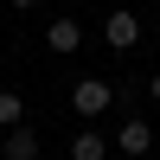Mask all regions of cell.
I'll return each mask as SVG.
<instances>
[{
  "mask_svg": "<svg viewBox=\"0 0 160 160\" xmlns=\"http://www.w3.org/2000/svg\"><path fill=\"white\" fill-rule=\"evenodd\" d=\"M109 102H115V90L102 83V77H83V83L71 90V109H77V115H102Z\"/></svg>",
  "mask_w": 160,
  "mask_h": 160,
  "instance_id": "obj_1",
  "label": "cell"
},
{
  "mask_svg": "<svg viewBox=\"0 0 160 160\" xmlns=\"http://www.w3.org/2000/svg\"><path fill=\"white\" fill-rule=\"evenodd\" d=\"M102 38H109L115 51H128V45H141V19H135L128 7H115L109 19H102Z\"/></svg>",
  "mask_w": 160,
  "mask_h": 160,
  "instance_id": "obj_2",
  "label": "cell"
},
{
  "mask_svg": "<svg viewBox=\"0 0 160 160\" xmlns=\"http://www.w3.org/2000/svg\"><path fill=\"white\" fill-rule=\"evenodd\" d=\"M45 45H51V51H64V58H71V51L83 45V32H77V19H51V26H45Z\"/></svg>",
  "mask_w": 160,
  "mask_h": 160,
  "instance_id": "obj_3",
  "label": "cell"
},
{
  "mask_svg": "<svg viewBox=\"0 0 160 160\" xmlns=\"http://www.w3.org/2000/svg\"><path fill=\"white\" fill-rule=\"evenodd\" d=\"M0 154H7V160H38V135H32V128H7Z\"/></svg>",
  "mask_w": 160,
  "mask_h": 160,
  "instance_id": "obj_4",
  "label": "cell"
},
{
  "mask_svg": "<svg viewBox=\"0 0 160 160\" xmlns=\"http://www.w3.org/2000/svg\"><path fill=\"white\" fill-rule=\"evenodd\" d=\"M115 141H122V154H148V148H154V128H148V122H122Z\"/></svg>",
  "mask_w": 160,
  "mask_h": 160,
  "instance_id": "obj_5",
  "label": "cell"
},
{
  "mask_svg": "<svg viewBox=\"0 0 160 160\" xmlns=\"http://www.w3.org/2000/svg\"><path fill=\"white\" fill-rule=\"evenodd\" d=\"M0 128H26V96L19 90H0Z\"/></svg>",
  "mask_w": 160,
  "mask_h": 160,
  "instance_id": "obj_6",
  "label": "cell"
},
{
  "mask_svg": "<svg viewBox=\"0 0 160 160\" xmlns=\"http://www.w3.org/2000/svg\"><path fill=\"white\" fill-rule=\"evenodd\" d=\"M102 154H109V141H102L96 128H83V135L71 141V160H102Z\"/></svg>",
  "mask_w": 160,
  "mask_h": 160,
  "instance_id": "obj_7",
  "label": "cell"
},
{
  "mask_svg": "<svg viewBox=\"0 0 160 160\" xmlns=\"http://www.w3.org/2000/svg\"><path fill=\"white\" fill-rule=\"evenodd\" d=\"M13 7H19V13H32V7H38V0H13Z\"/></svg>",
  "mask_w": 160,
  "mask_h": 160,
  "instance_id": "obj_8",
  "label": "cell"
},
{
  "mask_svg": "<svg viewBox=\"0 0 160 160\" xmlns=\"http://www.w3.org/2000/svg\"><path fill=\"white\" fill-rule=\"evenodd\" d=\"M148 96H154V102H160V77H154V83H148Z\"/></svg>",
  "mask_w": 160,
  "mask_h": 160,
  "instance_id": "obj_9",
  "label": "cell"
},
{
  "mask_svg": "<svg viewBox=\"0 0 160 160\" xmlns=\"http://www.w3.org/2000/svg\"><path fill=\"white\" fill-rule=\"evenodd\" d=\"M154 38H160V26H154Z\"/></svg>",
  "mask_w": 160,
  "mask_h": 160,
  "instance_id": "obj_10",
  "label": "cell"
},
{
  "mask_svg": "<svg viewBox=\"0 0 160 160\" xmlns=\"http://www.w3.org/2000/svg\"><path fill=\"white\" fill-rule=\"evenodd\" d=\"M0 160H7V154H0Z\"/></svg>",
  "mask_w": 160,
  "mask_h": 160,
  "instance_id": "obj_11",
  "label": "cell"
}]
</instances>
